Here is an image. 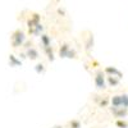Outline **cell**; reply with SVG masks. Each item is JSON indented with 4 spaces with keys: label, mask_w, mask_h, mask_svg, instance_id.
<instances>
[{
    "label": "cell",
    "mask_w": 128,
    "mask_h": 128,
    "mask_svg": "<svg viewBox=\"0 0 128 128\" xmlns=\"http://www.w3.org/2000/svg\"><path fill=\"white\" fill-rule=\"evenodd\" d=\"M26 34L24 31H22L20 28H17L16 31H13L12 36H10V44H12L13 49H18L19 46H23L24 42H26Z\"/></svg>",
    "instance_id": "1"
},
{
    "label": "cell",
    "mask_w": 128,
    "mask_h": 128,
    "mask_svg": "<svg viewBox=\"0 0 128 128\" xmlns=\"http://www.w3.org/2000/svg\"><path fill=\"white\" fill-rule=\"evenodd\" d=\"M94 83H95L96 90H99V91H104V90H106L108 84H106V74L104 73V69H98V70L95 72Z\"/></svg>",
    "instance_id": "2"
},
{
    "label": "cell",
    "mask_w": 128,
    "mask_h": 128,
    "mask_svg": "<svg viewBox=\"0 0 128 128\" xmlns=\"http://www.w3.org/2000/svg\"><path fill=\"white\" fill-rule=\"evenodd\" d=\"M104 73L106 76H113V77H116V78H123V73L116 68V67H113V66H109V67H105L104 69Z\"/></svg>",
    "instance_id": "3"
},
{
    "label": "cell",
    "mask_w": 128,
    "mask_h": 128,
    "mask_svg": "<svg viewBox=\"0 0 128 128\" xmlns=\"http://www.w3.org/2000/svg\"><path fill=\"white\" fill-rule=\"evenodd\" d=\"M110 112L113 116L116 119H124L128 115V109H124V108H110Z\"/></svg>",
    "instance_id": "4"
},
{
    "label": "cell",
    "mask_w": 128,
    "mask_h": 128,
    "mask_svg": "<svg viewBox=\"0 0 128 128\" xmlns=\"http://www.w3.org/2000/svg\"><path fill=\"white\" fill-rule=\"evenodd\" d=\"M94 100L99 105V108H108L109 104H110V99L108 96H95Z\"/></svg>",
    "instance_id": "5"
},
{
    "label": "cell",
    "mask_w": 128,
    "mask_h": 128,
    "mask_svg": "<svg viewBox=\"0 0 128 128\" xmlns=\"http://www.w3.org/2000/svg\"><path fill=\"white\" fill-rule=\"evenodd\" d=\"M26 56L30 59V60H37L38 58H40V52H38V50L36 49V48H30V49H27L26 51Z\"/></svg>",
    "instance_id": "6"
},
{
    "label": "cell",
    "mask_w": 128,
    "mask_h": 128,
    "mask_svg": "<svg viewBox=\"0 0 128 128\" xmlns=\"http://www.w3.org/2000/svg\"><path fill=\"white\" fill-rule=\"evenodd\" d=\"M69 50H70V45L68 44V42H64V44H62L60 48H59V56H60L62 59H66L67 55H68V52H69Z\"/></svg>",
    "instance_id": "7"
},
{
    "label": "cell",
    "mask_w": 128,
    "mask_h": 128,
    "mask_svg": "<svg viewBox=\"0 0 128 128\" xmlns=\"http://www.w3.org/2000/svg\"><path fill=\"white\" fill-rule=\"evenodd\" d=\"M28 34L31 36H41L42 34H44V26H42V23H38L35 28L28 30Z\"/></svg>",
    "instance_id": "8"
},
{
    "label": "cell",
    "mask_w": 128,
    "mask_h": 128,
    "mask_svg": "<svg viewBox=\"0 0 128 128\" xmlns=\"http://www.w3.org/2000/svg\"><path fill=\"white\" fill-rule=\"evenodd\" d=\"M9 66L13 67V68L20 67V66H22V60H20L19 58H17L16 55L10 54V55H9Z\"/></svg>",
    "instance_id": "9"
},
{
    "label": "cell",
    "mask_w": 128,
    "mask_h": 128,
    "mask_svg": "<svg viewBox=\"0 0 128 128\" xmlns=\"http://www.w3.org/2000/svg\"><path fill=\"white\" fill-rule=\"evenodd\" d=\"M119 83H120L119 78L113 77V76H106V84L109 87H116V86H119Z\"/></svg>",
    "instance_id": "10"
},
{
    "label": "cell",
    "mask_w": 128,
    "mask_h": 128,
    "mask_svg": "<svg viewBox=\"0 0 128 128\" xmlns=\"http://www.w3.org/2000/svg\"><path fill=\"white\" fill-rule=\"evenodd\" d=\"M110 105H112V108H122V99H120V95H114V96H112V99H110Z\"/></svg>",
    "instance_id": "11"
},
{
    "label": "cell",
    "mask_w": 128,
    "mask_h": 128,
    "mask_svg": "<svg viewBox=\"0 0 128 128\" xmlns=\"http://www.w3.org/2000/svg\"><path fill=\"white\" fill-rule=\"evenodd\" d=\"M40 37H41V46H42V49L51 46V38H50V36H49V35L42 34Z\"/></svg>",
    "instance_id": "12"
},
{
    "label": "cell",
    "mask_w": 128,
    "mask_h": 128,
    "mask_svg": "<svg viewBox=\"0 0 128 128\" xmlns=\"http://www.w3.org/2000/svg\"><path fill=\"white\" fill-rule=\"evenodd\" d=\"M28 19H30L35 26H37L38 23H41V16H40L38 13H36V12H31L30 16H28Z\"/></svg>",
    "instance_id": "13"
},
{
    "label": "cell",
    "mask_w": 128,
    "mask_h": 128,
    "mask_svg": "<svg viewBox=\"0 0 128 128\" xmlns=\"http://www.w3.org/2000/svg\"><path fill=\"white\" fill-rule=\"evenodd\" d=\"M44 52H45V55L48 56V60L49 62H54L55 60V54H54V49H52V46L45 48L44 49Z\"/></svg>",
    "instance_id": "14"
},
{
    "label": "cell",
    "mask_w": 128,
    "mask_h": 128,
    "mask_svg": "<svg viewBox=\"0 0 128 128\" xmlns=\"http://www.w3.org/2000/svg\"><path fill=\"white\" fill-rule=\"evenodd\" d=\"M68 127L69 128H82V123L78 119H72V120H69Z\"/></svg>",
    "instance_id": "15"
},
{
    "label": "cell",
    "mask_w": 128,
    "mask_h": 128,
    "mask_svg": "<svg viewBox=\"0 0 128 128\" xmlns=\"http://www.w3.org/2000/svg\"><path fill=\"white\" fill-rule=\"evenodd\" d=\"M35 72H36L37 74L45 73V64H44V63H37L36 66H35Z\"/></svg>",
    "instance_id": "16"
},
{
    "label": "cell",
    "mask_w": 128,
    "mask_h": 128,
    "mask_svg": "<svg viewBox=\"0 0 128 128\" xmlns=\"http://www.w3.org/2000/svg\"><path fill=\"white\" fill-rule=\"evenodd\" d=\"M92 48H94V35H90L88 36V40L86 41V50L90 52Z\"/></svg>",
    "instance_id": "17"
},
{
    "label": "cell",
    "mask_w": 128,
    "mask_h": 128,
    "mask_svg": "<svg viewBox=\"0 0 128 128\" xmlns=\"http://www.w3.org/2000/svg\"><path fill=\"white\" fill-rule=\"evenodd\" d=\"M120 99H122V108L128 109V94H120Z\"/></svg>",
    "instance_id": "18"
},
{
    "label": "cell",
    "mask_w": 128,
    "mask_h": 128,
    "mask_svg": "<svg viewBox=\"0 0 128 128\" xmlns=\"http://www.w3.org/2000/svg\"><path fill=\"white\" fill-rule=\"evenodd\" d=\"M115 126L118 128H128V122L124 119H116L115 120Z\"/></svg>",
    "instance_id": "19"
},
{
    "label": "cell",
    "mask_w": 128,
    "mask_h": 128,
    "mask_svg": "<svg viewBox=\"0 0 128 128\" xmlns=\"http://www.w3.org/2000/svg\"><path fill=\"white\" fill-rule=\"evenodd\" d=\"M67 58H68V59H76V58H77V51H76V49L70 48V50H69V52H68Z\"/></svg>",
    "instance_id": "20"
},
{
    "label": "cell",
    "mask_w": 128,
    "mask_h": 128,
    "mask_svg": "<svg viewBox=\"0 0 128 128\" xmlns=\"http://www.w3.org/2000/svg\"><path fill=\"white\" fill-rule=\"evenodd\" d=\"M56 13H58V14H59L60 17H66V16H67V12H66V9H64V8H60V6H59V8L56 9Z\"/></svg>",
    "instance_id": "21"
},
{
    "label": "cell",
    "mask_w": 128,
    "mask_h": 128,
    "mask_svg": "<svg viewBox=\"0 0 128 128\" xmlns=\"http://www.w3.org/2000/svg\"><path fill=\"white\" fill-rule=\"evenodd\" d=\"M91 67H92V68H98V67H100V63H99L98 60L92 59V62H91Z\"/></svg>",
    "instance_id": "22"
},
{
    "label": "cell",
    "mask_w": 128,
    "mask_h": 128,
    "mask_svg": "<svg viewBox=\"0 0 128 128\" xmlns=\"http://www.w3.org/2000/svg\"><path fill=\"white\" fill-rule=\"evenodd\" d=\"M34 46V44H32V41H26L24 42V45H23V48L27 50V49H30V48H32Z\"/></svg>",
    "instance_id": "23"
},
{
    "label": "cell",
    "mask_w": 128,
    "mask_h": 128,
    "mask_svg": "<svg viewBox=\"0 0 128 128\" xmlns=\"http://www.w3.org/2000/svg\"><path fill=\"white\" fill-rule=\"evenodd\" d=\"M27 56H26V52H20V54H19V59L20 60H23V59H26Z\"/></svg>",
    "instance_id": "24"
},
{
    "label": "cell",
    "mask_w": 128,
    "mask_h": 128,
    "mask_svg": "<svg viewBox=\"0 0 128 128\" xmlns=\"http://www.w3.org/2000/svg\"><path fill=\"white\" fill-rule=\"evenodd\" d=\"M52 128H63V126H60V124H55Z\"/></svg>",
    "instance_id": "25"
},
{
    "label": "cell",
    "mask_w": 128,
    "mask_h": 128,
    "mask_svg": "<svg viewBox=\"0 0 128 128\" xmlns=\"http://www.w3.org/2000/svg\"><path fill=\"white\" fill-rule=\"evenodd\" d=\"M55 2H56V3H60V0H55Z\"/></svg>",
    "instance_id": "26"
}]
</instances>
